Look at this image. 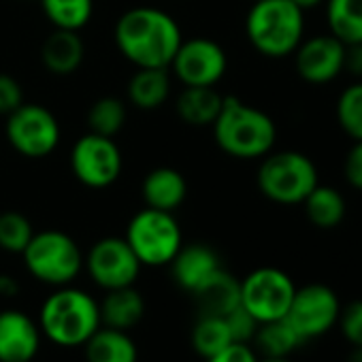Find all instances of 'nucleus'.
I'll list each match as a JSON object with an SVG mask.
<instances>
[{"instance_id":"7c9ffc66","label":"nucleus","mask_w":362,"mask_h":362,"mask_svg":"<svg viewBox=\"0 0 362 362\" xmlns=\"http://www.w3.org/2000/svg\"><path fill=\"white\" fill-rule=\"evenodd\" d=\"M337 119L345 134L362 141V81L343 90L337 103Z\"/></svg>"},{"instance_id":"f257e3e1","label":"nucleus","mask_w":362,"mask_h":362,"mask_svg":"<svg viewBox=\"0 0 362 362\" xmlns=\"http://www.w3.org/2000/svg\"><path fill=\"white\" fill-rule=\"evenodd\" d=\"M119 54L136 69H168L181 41V28L173 16L156 7L128 9L113 30Z\"/></svg>"},{"instance_id":"a211bd4d","label":"nucleus","mask_w":362,"mask_h":362,"mask_svg":"<svg viewBox=\"0 0 362 362\" xmlns=\"http://www.w3.org/2000/svg\"><path fill=\"white\" fill-rule=\"evenodd\" d=\"M192 296L197 298L201 315L226 317L241 305V281L228 271L218 269L201 288L192 292Z\"/></svg>"},{"instance_id":"f03ea898","label":"nucleus","mask_w":362,"mask_h":362,"mask_svg":"<svg viewBox=\"0 0 362 362\" xmlns=\"http://www.w3.org/2000/svg\"><path fill=\"white\" fill-rule=\"evenodd\" d=\"M211 128L218 147L239 160L264 158L277 139L275 122L264 111L237 96H224L222 109Z\"/></svg>"},{"instance_id":"4be33fe9","label":"nucleus","mask_w":362,"mask_h":362,"mask_svg":"<svg viewBox=\"0 0 362 362\" xmlns=\"http://www.w3.org/2000/svg\"><path fill=\"white\" fill-rule=\"evenodd\" d=\"M88 362H136L139 349L128 330L100 326L86 343Z\"/></svg>"},{"instance_id":"4468645a","label":"nucleus","mask_w":362,"mask_h":362,"mask_svg":"<svg viewBox=\"0 0 362 362\" xmlns=\"http://www.w3.org/2000/svg\"><path fill=\"white\" fill-rule=\"evenodd\" d=\"M296 71L307 83H328L341 71L345 62V43L332 35L313 37L300 41L296 47Z\"/></svg>"},{"instance_id":"c9c22d12","label":"nucleus","mask_w":362,"mask_h":362,"mask_svg":"<svg viewBox=\"0 0 362 362\" xmlns=\"http://www.w3.org/2000/svg\"><path fill=\"white\" fill-rule=\"evenodd\" d=\"M343 173L349 186H354L356 190H362V141H356L354 147L347 151Z\"/></svg>"},{"instance_id":"aec40b11","label":"nucleus","mask_w":362,"mask_h":362,"mask_svg":"<svg viewBox=\"0 0 362 362\" xmlns=\"http://www.w3.org/2000/svg\"><path fill=\"white\" fill-rule=\"evenodd\" d=\"M224 96L209 86H184L181 94L177 96L175 109L179 119L194 126V128H205L211 126L222 109Z\"/></svg>"},{"instance_id":"c85d7f7f","label":"nucleus","mask_w":362,"mask_h":362,"mask_svg":"<svg viewBox=\"0 0 362 362\" xmlns=\"http://www.w3.org/2000/svg\"><path fill=\"white\" fill-rule=\"evenodd\" d=\"M86 122L88 132L113 139L126 124V105L115 96H103L92 103Z\"/></svg>"},{"instance_id":"5701e85b","label":"nucleus","mask_w":362,"mask_h":362,"mask_svg":"<svg viewBox=\"0 0 362 362\" xmlns=\"http://www.w3.org/2000/svg\"><path fill=\"white\" fill-rule=\"evenodd\" d=\"M170 96L168 69H139L128 81V100L141 111L160 109Z\"/></svg>"},{"instance_id":"f704fd0d","label":"nucleus","mask_w":362,"mask_h":362,"mask_svg":"<svg viewBox=\"0 0 362 362\" xmlns=\"http://www.w3.org/2000/svg\"><path fill=\"white\" fill-rule=\"evenodd\" d=\"M258 354L250 343H230L216 356L207 358V362H258Z\"/></svg>"},{"instance_id":"f3484780","label":"nucleus","mask_w":362,"mask_h":362,"mask_svg":"<svg viewBox=\"0 0 362 362\" xmlns=\"http://www.w3.org/2000/svg\"><path fill=\"white\" fill-rule=\"evenodd\" d=\"M141 194H143L145 207L173 214L175 209L184 205L188 197V181L173 166H158L145 175Z\"/></svg>"},{"instance_id":"9b49d317","label":"nucleus","mask_w":362,"mask_h":362,"mask_svg":"<svg viewBox=\"0 0 362 362\" xmlns=\"http://www.w3.org/2000/svg\"><path fill=\"white\" fill-rule=\"evenodd\" d=\"M339 313L341 303L332 288L324 284H307L296 288L286 322L296 330L303 343H307L328 334L337 326Z\"/></svg>"},{"instance_id":"6e6552de","label":"nucleus","mask_w":362,"mask_h":362,"mask_svg":"<svg viewBox=\"0 0 362 362\" xmlns=\"http://www.w3.org/2000/svg\"><path fill=\"white\" fill-rule=\"evenodd\" d=\"M5 132L11 147L30 160L47 158L56 151L62 139L58 117L37 103H22L13 113H9Z\"/></svg>"},{"instance_id":"72a5a7b5","label":"nucleus","mask_w":362,"mask_h":362,"mask_svg":"<svg viewBox=\"0 0 362 362\" xmlns=\"http://www.w3.org/2000/svg\"><path fill=\"white\" fill-rule=\"evenodd\" d=\"M22 103H24L22 83L7 73H0V115L13 113Z\"/></svg>"},{"instance_id":"cd10ccee","label":"nucleus","mask_w":362,"mask_h":362,"mask_svg":"<svg viewBox=\"0 0 362 362\" xmlns=\"http://www.w3.org/2000/svg\"><path fill=\"white\" fill-rule=\"evenodd\" d=\"M192 347L201 358H211L218 351H222L224 347H228L233 341L226 317H218V315H201L192 328Z\"/></svg>"},{"instance_id":"412c9836","label":"nucleus","mask_w":362,"mask_h":362,"mask_svg":"<svg viewBox=\"0 0 362 362\" xmlns=\"http://www.w3.org/2000/svg\"><path fill=\"white\" fill-rule=\"evenodd\" d=\"M100 324L117 330L134 328L145 315V300L134 286L107 290L105 298L98 303Z\"/></svg>"},{"instance_id":"ea45409f","label":"nucleus","mask_w":362,"mask_h":362,"mask_svg":"<svg viewBox=\"0 0 362 362\" xmlns=\"http://www.w3.org/2000/svg\"><path fill=\"white\" fill-rule=\"evenodd\" d=\"M345 362H362V347H351Z\"/></svg>"},{"instance_id":"20e7f679","label":"nucleus","mask_w":362,"mask_h":362,"mask_svg":"<svg viewBox=\"0 0 362 362\" xmlns=\"http://www.w3.org/2000/svg\"><path fill=\"white\" fill-rule=\"evenodd\" d=\"M305 33V11L292 0H256L245 20L252 47L267 58H286L296 52Z\"/></svg>"},{"instance_id":"b1692460","label":"nucleus","mask_w":362,"mask_h":362,"mask_svg":"<svg viewBox=\"0 0 362 362\" xmlns=\"http://www.w3.org/2000/svg\"><path fill=\"white\" fill-rule=\"evenodd\" d=\"M326 20L341 43H362V0H328Z\"/></svg>"},{"instance_id":"f8f14e48","label":"nucleus","mask_w":362,"mask_h":362,"mask_svg":"<svg viewBox=\"0 0 362 362\" xmlns=\"http://www.w3.org/2000/svg\"><path fill=\"white\" fill-rule=\"evenodd\" d=\"M86 267L92 281L107 292L134 286L143 264L124 237H105L90 247Z\"/></svg>"},{"instance_id":"7ed1b4c3","label":"nucleus","mask_w":362,"mask_h":362,"mask_svg":"<svg viewBox=\"0 0 362 362\" xmlns=\"http://www.w3.org/2000/svg\"><path fill=\"white\" fill-rule=\"evenodd\" d=\"M39 328L45 339L60 347H83L103 326L98 303L79 288L60 286L41 305Z\"/></svg>"},{"instance_id":"6ab92c4d","label":"nucleus","mask_w":362,"mask_h":362,"mask_svg":"<svg viewBox=\"0 0 362 362\" xmlns=\"http://www.w3.org/2000/svg\"><path fill=\"white\" fill-rule=\"evenodd\" d=\"M86 56V45L79 37V33L75 30H54L43 47H41V60L43 66L58 77H69L73 75Z\"/></svg>"},{"instance_id":"bb28decb","label":"nucleus","mask_w":362,"mask_h":362,"mask_svg":"<svg viewBox=\"0 0 362 362\" xmlns=\"http://www.w3.org/2000/svg\"><path fill=\"white\" fill-rule=\"evenodd\" d=\"M41 9L54 28L79 33L92 20L94 0H41Z\"/></svg>"},{"instance_id":"39448f33","label":"nucleus","mask_w":362,"mask_h":362,"mask_svg":"<svg viewBox=\"0 0 362 362\" xmlns=\"http://www.w3.org/2000/svg\"><path fill=\"white\" fill-rule=\"evenodd\" d=\"M258 190L273 203L300 205L320 184L313 160L300 151L267 153L258 168Z\"/></svg>"},{"instance_id":"2f4dec72","label":"nucleus","mask_w":362,"mask_h":362,"mask_svg":"<svg viewBox=\"0 0 362 362\" xmlns=\"http://www.w3.org/2000/svg\"><path fill=\"white\" fill-rule=\"evenodd\" d=\"M337 326L349 347H362V300L341 307Z\"/></svg>"},{"instance_id":"dca6fc26","label":"nucleus","mask_w":362,"mask_h":362,"mask_svg":"<svg viewBox=\"0 0 362 362\" xmlns=\"http://www.w3.org/2000/svg\"><path fill=\"white\" fill-rule=\"evenodd\" d=\"M168 267H170L175 284L190 294L197 288H201L218 269H222L218 254L209 245H203V243L181 245Z\"/></svg>"},{"instance_id":"393cba45","label":"nucleus","mask_w":362,"mask_h":362,"mask_svg":"<svg viewBox=\"0 0 362 362\" xmlns=\"http://www.w3.org/2000/svg\"><path fill=\"white\" fill-rule=\"evenodd\" d=\"M309 222L317 228H334L345 218V201L330 186H315L303 201Z\"/></svg>"},{"instance_id":"c756f323","label":"nucleus","mask_w":362,"mask_h":362,"mask_svg":"<svg viewBox=\"0 0 362 362\" xmlns=\"http://www.w3.org/2000/svg\"><path fill=\"white\" fill-rule=\"evenodd\" d=\"M35 230L30 220L20 211L0 214V250L9 254H22L30 243Z\"/></svg>"},{"instance_id":"a19ab883","label":"nucleus","mask_w":362,"mask_h":362,"mask_svg":"<svg viewBox=\"0 0 362 362\" xmlns=\"http://www.w3.org/2000/svg\"><path fill=\"white\" fill-rule=\"evenodd\" d=\"M258 362H292L290 358H262Z\"/></svg>"},{"instance_id":"2eb2a0df","label":"nucleus","mask_w":362,"mask_h":362,"mask_svg":"<svg viewBox=\"0 0 362 362\" xmlns=\"http://www.w3.org/2000/svg\"><path fill=\"white\" fill-rule=\"evenodd\" d=\"M41 328L28 313L0 311V362H33L41 347Z\"/></svg>"},{"instance_id":"e433bc0d","label":"nucleus","mask_w":362,"mask_h":362,"mask_svg":"<svg viewBox=\"0 0 362 362\" xmlns=\"http://www.w3.org/2000/svg\"><path fill=\"white\" fill-rule=\"evenodd\" d=\"M343 69H347L356 77H362V43L345 45V62H343Z\"/></svg>"},{"instance_id":"1a4fd4ad","label":"nucleus","mask_w":362,"mask_h":362,"mask_svg":"<svg viewBox=\"0 0 362 362\" xmlns=\"http://www.w3.org/2000/svg\"><path fill=\"white\" fill-rule=\"evenodd\" d=\"M122 149L111 136L86 132L73 145L71 168L79 184L86 188L103 190L113 186L122 175Z\"/></svg>"},{"instance_id":"423d86ee","label":"nucleus","mask_w":362,"mask_h":362,"mask_svg":"<svg viewBox=\"0 0 362 362\" xmlns=\"http://www.w3.org/2000/svg\"><path fill=\"white\" fill-rule=\"evenodd\" d=\"M22 258L35 279L54 288L71 286L83 269V254L77 241L62 230L35 233Z\"/></svg>"},{"instance_id":"4c0bfd02","label":"nucleus","mask_w":362,"mask_h":362,"mask_svg":"<svg viewBox=\"0 0 362 362\" xmlns=\"http://www.w3.org/2000/svg\"><path fill=\"white\" fill-rule=\"evenodd\" d=\"M18 290H20V286L11 275L0 273V296H16Z\"/></svg>"},{"instance_id":"58836bf2","label":"nucleus","mask_w":362,"mask_h":362,"mask_svg":"<svg viewBox=\"0 0 362 362\" xmlns=\"http://www.w3.org/2000/svg\"><path fill=\"white\" fill-rule=\"evenodd\" d=\"M292 3H294L300 11H307V9H315L320 3H324V0H292Z\"/></svg>"},{"instance_id":"0eeeda50","label":"nucleus","mask_w":362,"mask_h":362,"mask_svg":"<svg viewBox=\"0 0 362 362\" xmlns=\"http://www.w3.org/2000/svg\"><path fill=\"white\" fill-rule=\"evenodd\" d=\"M126 243L143 267H166L184 245L179 222L170 211L145 207L132 216L126 228Z\"/></svg>"},{"instance_id":"473e14b6","label":"nucleus","mask_w":362,"mask_h":362,"mask_svg":"<svg viewBox=\"0 0 362 362\" xmlns=\"http://www.w3.org/2000/svg\"><path fill=\"white\" fill-rule=\"evenodd\" d=\"M226 324H228V330H230V337L235 343H252L256 337V330L260 326L243 305H239L237 309H233L226 315Z\"/></svg>"},{"instance_id":"9d476101","label":"nucleus","mask_w":362,"mask_h":362,"mask_svg":"<svg viewBox=\"0 0 362 362\" xmlns=\"http://www.w3.org/2000/svg\"><path fill=\"white\" fill-rule=\"evenodd\" d=\"M296 286L288 273L275 267H260L241 281V305L258 324L286 317Z\"/></svg>"},{"instance_id":"ddd939ff","label":"nucleus","mask_w":362,"mask_h":362,"mask_svg":"<svg viewBox=\"0 0 362 362\" xmlns=\"http://www.w3.org/2000/svg\"><path fill=\"white\" fill-rule=\"evenodd\" d=\"M175 77L184 86H209L214 88L228 69L226 52L220 43L207 37H194L181 41L170 66Z\"/></svg>"},{"instance_id":"a878e982","label":"nucleus","mask_w":362,"mask_h":362,"mask_svg":"<svg viewBox=\"0 0 362 362\" xmlns=\"http://www.w3.org/2000/svg\"><path fill=\"white\" fill-rule=\"evenodd\" d=\"M252 343H256L264 358H290L303 345V339L286 322V317H281L260 324Z\"/></svg>"}]
</instances>
